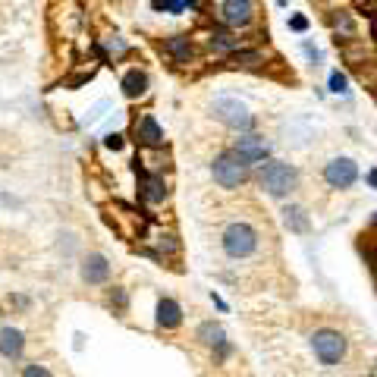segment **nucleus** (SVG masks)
Listing matches in <instances>:
<instances>
[{
    "label": "nucleus",
    "mask_w": 377,
    "mask_h": 377,
    "mask_svg": "<svg viewBox=\"0 0 377 377\" xmlns=\"http://www.w3.org/2000/svg\"><path fill=\"white\" fill-rule=\"evenodd\" d=\"M311 349H315L318 362L327 365V368H333V365H340L346 358V349H349V343H346V336L340 333V330H315L311 333Z\"/></svg>",
    "instance_id": "2"
},
{
    "label": "nucleus",
    "mask_w": 377,
    "mask_h": 377,
    "mask_svg": "<svg viewBox=\"0 0 377 377\" xmlns=\"http://www.w3.org/2000/svg\"><path fill=\"white\" fill-rule=\"evenodd\" d=\"M371 377H377V365H374V371H371Z\"/></svg>",
    "instance_id": "30"
},
{
    "label": "nucleus",
    "mask_w": 377,
    "mask_h": 377,
    "mask_svg": "<svg viewBox=\"0 0 377 377\" xmlns=\"http://www.w3.org/2000/svg\"><path fill=\"white\" fill-rule=\"evenodd\" d=\"M136 142L138 148H164V129L154 113H142L136 120Z\"/></svg>",
    "instance_id": "10"
},
{
    "label": "nucleus",
    "mask_w": 377,
    "mask_h": 377,
    "mask_svg": "<svg viewBox=\"0 0 377 377\" xmlns=\"http://www.w3.org/2000/svg\"><path fill=\"white\" fill-rule=\"evenodd\" d=\"M324 179H327L330 189H349V185H356V179H358L356 160H352V158L330 160V164L324 167Z\"/></svg>",
    "instance_id": "7"
},
{
    "label": "nucleus",
    "mask_w": 377,
    "mask_h": 377,
    "mask_svg": "<svg viewBox=\"0 0 377 377\" xmlns=\"http://www.w3.org/2000/svg\"><path fill=\"white\" fill-rule=\"evenodd\" d=\"M160 252H179L176 236H160Z\"/></svg>",
    "instance_id": "25"
},
{
    "label": "nucleus",
    "mask_w": 377,
    "mask_h": 377,
    "mask_svg": "<svg viewBox=\"0 0 377 377\" xmlns=\"http://www.w3.org/2000/svg\"><path fill=\"white\" fill-rule=\"evenodd\" d=\"M330 91L333 95H349V79L343 73H330Z\"/></svg>",
    "instance_id": "20"
},
{
    "label": "nucleus",
    "mask_w": 377,
    "mask_h": 377,
    "mask_svg": "<svg viewBox=\"0 0 377 377\" xmlns=\"http://www.w3.org/2000/svg\"><path fill=\"white\" fill-rule=\"evenodd\" d=\"M148 73L145 69H129V73L123 75V82H120V89H123V95L129 98V101H136V98H145L148 95Z\"/></svg>",
    "instance_id": "15"
},
{
    "label": "nucleus",
    "mask_w": 377,
    "mask_h": 377,
    "mask_svg": "<svg viewBox=\"0 0 377 377\" xmlns=\"http://www.w3.org/2000/svg\"><path fill=\"white\" fill-rule=\"evenodd\" d=\"M211 299H214V305H217V309H220V311H230V305H226V302H223V299H220V295H217V293H211Z\"/></svg>",
    "instance_id": "28"
},
{
    "label": "nucleus",
    "mask_w": 377,
    "mask_h": 377,
    "mask_svg": "<svg viewBox=\"0 0 377 377\" xmlns=\"http://www.w3.org/2000/svg\"><path fill=\"white\" fill-rule=\"evenodd\" d=\"M179 324H183V305H179L176 299H170V295H164V299L158 302V327L176 330Z\"/></svg>",
    "instance_id": "14"
},
{
    "label": "nucleus",
    "mask_w": 377,
    "mask_h": 377,
    "mask_svg": "<svg viewBox=\"0 0 377 377\" xmlns=\"http://www.w3.org/2000/svg\"><path fill=\"white\" fill-rule=\"evenodd\" d=\"M220 19L230 28H248L255 22V3L252 0H223Z\"/></svg>",
    "instance_id": "8"
},
{
    "label": "nucleus",
    "mask_w": 377,
    "mask_h": 377,
    "mask_svg": "<svg viewBox=\"0 0 377 377\" xmlns=\"http://www.w3.org/2000/svg\"><path fill=\"white\" fill-rule=\"evenodd\" d=\"M283 223H286L293 233H309V217H305V211H302L299 205H289L286 211H283Z\"/></svg>",
    "instance_id": "17"
},
{
    "label": "nucleus",
    "mask_w": 377,
    "mask_h": 377,
    "mask_svg": "<svg viewBox=\"0 0 377 377\" xmlns=\"http://www.w3.org/2000/svg\"><path fill=\"white\" fill-rule=\"evenodd\" d=\"M138 195H142L145 205H160V201L170 195V189H167V179L160 176V173H142L138 176Z\"/></svg>",
    "instance_id": "11"
},
{
    "label": "nucleus",
    "mask_w": 377,
    "mask_h": 377,
    "mask_svg": "<svg viewBox=\"0 0 377 377\" xmlns=\"http://www.w3.org/2000/svg\"><path fill=\"white\" fill-rule=\"evenodd\" d=\"M258 248V233H255V226L248 223H230L223 230V252L230 258H248V255Z\"/></svg>",
    "instance_id": "3"
},
{
    "label": "nucleus",
    "mask_w": 377,
    "mask_h": 377,
    "mask_svg": "<svg viewBox=\"0 0 377 377\" xmlns=\"http://www.w3.org/2000/svg\"><path fill=\"white\" fill-rule=\"evenodd\" d=\"M214 117L236 132H248L255 126V117L248 113V107L242 101H236V98H217L214 101Z\"/></svg>",
    "instance_id": "5"
},
{
    "label": "nucleus",
    "mask_w": 377,
    "mask_h": 377,
    "mask_svg": "<svg viewBox=\"0 0 377 377\" xmlns=\"http://www.w3.org/2000/svg\"><path fill=\"white\" fill-rule=\"evenodd\" d=\"M374 223H377V214H374Z\"/></svg>",
    "instance_id": "31"
},
{
    "label": "nucleus",
    "mask_w": 377,
    "mask_h": 377,
    "mask_svg": "<svg viewBox=\"0 0 377 377\" xmlns=\"http://www.w3.org/2000/svg\"><path fill=\"white\" fill-rule=\"evenodd\" d=\"M258 183L268 195L286 199L295 185H299V170L283 164V160H268V164H261V170H258Z\"/></svg>",
    "instance_id": "1"
},
{
    "label": "nucleus",
    "mask_w": 377,
    "mask_h": 377,
    "mask_svg": "<svg viewBox=\"0 0 377 377\" xmlns=\"http://www.w3.org/2000/svg\"><path fill=\"white\" fill-rule=\"evenodd\" d=\"M211 173H214V179H217V185H223V189H239L248 179V167L236 158L233 151L217 154V160L211 164Z\"/></svg>",
    "instance_id": "4"
},
{
    "label": "nucleus",
    "mask_w": 377,
    "mask_h": 377,
    "mask_svg": "<svg viewBox=\"0 0 377 377\" xmlns=\"http://www.w3.org/2000/svg\"><path fill=\"white\" fill-rule=\"evenodd\" d=\"M79 274H82V280L89 283V286H101V283H107L110 280V261H107V255L89 252L82 258V268H79Z\"/></svg>",
    "instance_id": "9"
},
{
    "label": "nucleus",
    "mask_w": 377,
    "mask_h": 377,
    "mask_svg": "<svg viewBox=\"0 0 377 377\" xmlns=\"http://www.w3.org/2000/svg\"><path fill=\"white\" fill-rule=\"evenodd\" d=\"M22 377H54V374H50V368H48V365L28 362L26 368H22Z\"/></svg>",
    "instance_id": "22"
},
{
    "label": "nucleus",
    "mask_w": 377,
    "mask_h": 377,
    "mask_svg": "<svg viewBox=\"0 0 377 377\" xmlns=\"http://www.w3.org/2000/svg\"><path fill=\"white\" fill-rule=\"evenodd\" d=\"M230 63H233V66H246V69H258L261 63H264V57H261L258 50H236V54L230 57Z\"/></svg>",
    "instance_id": "18"
},
{
    "label": "nucleus",
    "mask_w": 377,
    "mask_h": 377,
    "mask_svg": "<svg viewBox=\"0 0 377 377\" xmlns=\"http://www.w3.org/2000/svg\"><path fill=\"white\" fill-rule=\"evenodd\" d=\"M208 44H211L214 50H226V54H236V50H242L239 48V38H233V35H211L208 38Z\"/></svg>",
    "instance_id": "19"
},
{
    "label": "nucleus",
    "mask_w": 377,
    "mask_h": 377,
    "mask_svg": "<svg viewBox=\"0 0 377 377\" xmlns=\"http://www.w3.org/2000/svg\"><path fill=\"white\" fill-rule=\"evenodd\" d=\"M160 48L173 57V63H189V60H192V42H189L185 35H170Z\"/></svg>",
    "instance_id": "16"
},
{
    "label": "nucleus",
    "mask_w": 377,
    "mask_h": 377,
    "mask_svg": "<svg viewBox=\"0 0 377 377\" xmlns=\"http://www.w3.org/2000/svg\"><path fill=\"white\" fill-rule=\"evenodd\" d=\"M26 352V333L19 327H0V356L7 362H19Z\"/></svg>",
    "instance_id": "13"
},
{
    "label": "nucleus",
    "mask_w": 377,
    "mask_h": 377,
    "mask_svg": "<svg viewBox=\"0 0 377 377\" xmlns=\"http://www.w3.org/2000/svg\"><path fill=\"white\" fill-rule=\"evenodd\" d=\"M107 50H110V54H113V60H117V57L129 54V44H126L123 38H120V35H113V38H110V42H107Z\"/></svg>",
    "instance_id": "23"
},
{
    "label": "nucleus",
    "mask_w": 377,
    "mask_h": 377,
    "mask_svg": "<svg viewBox=\"0 0 377 377\" xmlns=\"http://www.w3.org/2000/svg\"><path fill=\"white\" fill-rule=\"evenodd\" d=\"M123 136H120V132H107V136H104V148H110V151H120L123 148Z\"/></svg>",
    "instance_id": "24"
},
{
    "label": "nucleus",
    "mask_w": 377,
    "mask_h": 377,
    "mask_svg": "<svg viewBox=\"0 0 377 377\" xmlns=\"http://www.w3.org/2000/svg\"><path fill=\"white\" fill-rule=\"evenodd\" d=\"M195 340H199L201 346H211V349H217L220 362L230 356V343H226V333H223V327H220V324H214V321L199 324V330H195Z\"/></svg>",
    "instance_id": "12"
},
{
    "label": "nucleus",
    "mask_w": 377,
    "mask_h": 377,
    "mask_svg": "<svg viewBox=\"0 0 377 377\" xmlns=\"http://www.w3.org/2000/svg\"><path fill=\"white\" fill-rule=\"evenodd\" d=\"M302 50H305V54H309V60H311V63H315V66H318V63H321V50H318V48H311V44H309V42L302 44Z\"/></svg>",
    "instance_id": "27"
},
{
    "label": "nucleus",
    "mask_w": 377,
    "mask_h": 377,
    "mask_svg": "<svg viewBox=\"0 0 377 377\" xmlns=\"http://www.w3.org/2000/svg\"><path fill=\"white\" fill-rule=\"evenodd\" d=\"M289 28H293V32H305V28H309V19H305V16H293V19H289Z\"/></svg>",
    "instance_id": "26"
},
{
    "label": "nucleus",
    "mask_w": 377,
    "mask_h": 377,
    "mask_svg": "<svg viewBox=\"0 0 377 377\" xmlns=\"http://www.w3.org/2000/svg\"><path fill=\"white\" fill-rule=\"evenodd\" d=\"M368 183H371V185H374V189H377V170H371V173H368Z\"/></svg>",
    "instance_id": "29"
},
{
    "label": "nucleus",
    "mask_w": 377,
    "mask_h": 377,
    "mask_svg": "<svg viewBox=\"0 0 377 377\" xmlns=\"http://www.w3.org/2000/svg\"><path fill=\"white\" fill-rule=\"evenodd\" d=\"M230 151H233L246 167H252V164H264V160L270 158V142L264 136H255V132H242Z\"/></svg>",
    "instance_id": "6"
},
{
    "label": "nucleus",
    "mask_w": 377,
    "mask_h": 377,
    "mask_svg": "<svg viewBox=\"0 0 377 377\" xmlns=\"http://www.w3.org/2000/svg\"><path fill=\"white\" fill-rule=\"evenodd\" d=\"M107 302H110V309H117V311H126V305H129V299H126V293H123V289H120V286H113V289H110Z\"/></svg>",
    "instance_id": "21"
}]
</instances>
